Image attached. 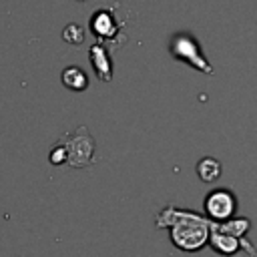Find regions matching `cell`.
Wrapping results in <instances>:
<instances>
[{
  "instance_id": "obj_7",
  "label": "cell",
  "mask_w": 257,
  "mask_h": 257,
  "mask_svg": "<svg viewBox=\"0 0 257 257\" xmlns=\"http://www.w3.org/2000/svg\"><path fill=\"white\" fill-rule=\"evenodd\" d=\"M90 28H92L94 36H98V38H112L116 34V26H114V20L108 10L96 12L90 20Z\"/></svg>"
},
{
  "instance_id": "obj_3",
  "label": "cell",
  "mask_w": 257,
  "mask_h": 257,
  "mask_svg": "<svg viewBox=\"0 0 257 257\" xmlns=\"http://www.w3.org/2000/svg\"><path fill=\"white\" fill-rule=\"evenodd\" d=\"M205 213L211 223H225L237 213V197L229 189H215L205 197Z\"/></svg>"
},
{
  "instance_id": "obj_11",
  "label": "cell",
  "mask_w": 257,
  "mask_h": 257,
  "mask_svg": "<svg viewBox=\"0 0 257 257\" xmlns=\"http://www.w3.org/2000/svg\"><path fill=\"white\" fill-rule=\"evenodd\" d=\"M62 38H64L68 44L78 46V44L84 42V32H82V28H80L78 24H68V26L64 28V32H62Z\"/></svg>"
},
{
  "instance_id": "obj_8",
  "label": "cell",
  "mask_w": 257,
  "mask_h": 257,
  "mask_svg": "<svg viewBox=\"0 0 257 257\" xmlns=\"http://www.w3.org/2000/svg\"><path fill=\"white\" fill-rule=\"evenodd\" d=\"M211 227L221 231V233H227V235H233V237L241 239L251 229V219H247V217H233V219H229L225 223H211Z\"/></svg>"
},
{
  "instance_id": "obj_2",
  "label": "cell",
  "mask_w": 257,
  "mask_h": 257,
  "mask_svg": "<svg viewBox=\"0 0 257 257\" xmlns=\"http://www.w3.org/2000/svg\"><path fill=\"white\" fill-rule=\"evenodd\" d=\"M171 54L177 60L187 62L189 66H193V68H197V70H201L205 74H213V66L205 58V54L201 50V44L189 32H179V34L173 36V40H171Z\"/></svg>"
},
{
  "instance_id": "obj_5",
  "label": "cell",
  "mask_w": 257,
  "mask_h": 257,
  "mask_svg": "<svg viewBox=\"0 0 257 257\" xmlns=\"http://www.w3.org/2000/svg\"><path fill=\"white\" fill-rule=\"evenodd\" d=\"M66 141H68V145H64L62 149H64V155L68 153V163L72 167L88 165L90 157H92V141L86 135V131L80 126L74 135H68Z\"/></svg>"
},
{
  "instance_id": "obj_10",
  "label": "cell",
  "mask_w": 257,
  "mask_h": 257,
  "mask_svg": "<svg viewBox=\"0 0 257 257\" xmlns=\"http://www.w3.org/2000/svg\"><path fill=\"white\" fill-rule=\"evenodd\" d=\"M221 173H223V167H221V163H219L215 157H205V159H201V161L197 163V175H199L201 181H205V183L217 181V179L221 177Z\"/></svg>"
},
{
  "instance_id": "obj_4",
  "label": "cell",
  "mask_w": 257,
  "mask_h": 257,
  "mask_svg": "<svg viewBox=\"0 0 257 257\" xmlns=\"http://www.w3.org/2000/svg\"><path fill=\"white\" fill-rule=\"evenodd\" d=\"M209 245L213 247L215 253L225 255V257H233V255H237L239 251H245V253H249L251 257L257 255V249H255V247L251 245V241H247L245 237L237 239V237L227 235V233H221V231H217V229H213V227H211V233H209Z\"/></svg>"
},
{
  "instance_id": "obj_9",
  "label": "cell",
  "mask_w": 257,
  "mask_h": 257,
  "mask_svg": "<svg viewBox=\"0 0 257 257\" xmlns=\"http://www.w3.org/2000/svg\"><path fill=\"white\" fill-rule=\"evenodd\" d=\"M62 84L70 90H84L88 86V76L78 66H68L62 70Z\"/></svg>"
},
{
  "instance_id": "obj_1",
  "label": "cell",
  "mask_w": 257,
  "mask_h": 257,
  "mask_svg": "<svg viewBox=\"0 0 257 257\" xmlns=\"http://www.w3.org/2000/svg\"><path fill=\"white\" fill-rule=\"evenodd\" d=\"M171 225V239L183 251H199L209 243L211 221L183 209L167 207L159 217V227Z\"/></svg>"
},
{
  "instance_id": "obj_6",
  "label": "cell",
  "mask_w": 257,
  "mask_h": 257,
  "mask_svg": "<svg viewBox=\"0 0 257 257\" xmlns=\"http://www.w3.org/2000/svg\"><path fill=\"white\" fill-rule=\"evenodd\" d=\"M88 56H90V62H92V66H94L98 78L104 80V82L110 80L112 64H110V60H108V52L104 50V46H102V44H92Z\"/></svg>"
}]
</instances>
